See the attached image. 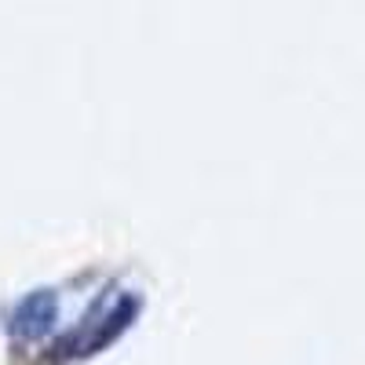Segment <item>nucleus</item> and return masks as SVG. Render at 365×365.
Listing matches in <instances>:
<instances>
[{"mask_svg": "<svg viewBox=\"0 0 365 365\" xmlns=\"http://www.w3.org/2000/svg\"><path fill=\"white\" fill-rule=\"evenodd\" d=\"M58 322V296L51 289H37V292H29L15 303V311H11V336L15 340H26V344H34V340H44L48 332L55 329Z\"/></svg>", "mask_w": 365, "mask_h": 365, "instance_id": "1", "label": "nucleus"}, {"mask_svg": "<svg viewBox=\"0 0 365 365\" xmlns=\"http://www.w3.org/2000/svg\"><path fill=\"white\" fill-rule=\"evenodd\" d=\"M135 314H139V299H135V296H120L117 307H110L99 322H91V329L84 332V336H77V344L70 347V354H81V358L99 354L103 347H110V344L120 336V332L132 325Z\"/></svg>", "mask_w": 365, "mask_h": 365, "instance_id": "2", "label": "nucleus"}]
</instances>
